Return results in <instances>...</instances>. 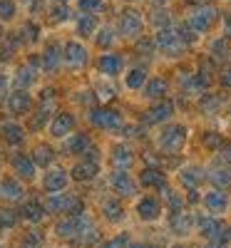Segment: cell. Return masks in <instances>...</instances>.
<instances>
[{"label":"cell","mask_w":231,"mask_h":248,"mask_svg":"<svg viewBox=\"0 0 231 248\" xmlns=\"http://www.w3.org/2000/svg\"><path fill=\"white\" fill-rule=\"evenodd\" d=\"M184 141H186V129L179 127V124H174V127L164 129V134L159 137V147L164 152H169V154H177L184 147Z\"/></svg>","instance_id":"1"},{"label":"cell","mask_w":231,"mask_h":248,"mask_svg":"<svg viewBox=\"0 0 231 248\" xmlns=\"http://www.w3.org/2000/svg\"><path fill=\"white\" fill-rule=\"evenodd\" d=\"M157 47L162 50V52H166V55H179L182 52V47H184V40H182V35H177V32H172V30H159V35H157Z\"/></svg>","instance_id":"2"},{"label":"cell","mask_w":231,"mask_h":248,"mask_svg":"<svg viewBox=\"0 0 231 248\" xmlns=\"http://www.w3.org/2000/svg\"><path fill=\"white\" fill-rule=\"evenodd\" d=\"M214 20H216L214 8H199V10H194L192 15H189V28H192L194 32H204V30L212 28Z\"/></svg>","instance_id":"3"},{"label":"cell","mask_w":231,"mask_h":248,"mask_svg":"<svg viewBox=\"0 0 231 248\" xmlns=\"http://www.w3.org/2000/svg\"><path fill=\"white\" fill-rule=\"evenodd\" d=\"M90 122L97 124V127H102V129H117L122 124V117L117 112H112V109H92Z\"/></svg>","instance_id":"4"},{"label":"cell","mask_w":231,"mask_h":248,"mask_svg":"<svg viewBox=\"0 0 231 248\" xmlns=\"http://www.w3.org/2000/svg\"><path fill=\"white\" fill-rule=\"evenodd\" d=\"M119 30H122V35H127V37L139 35V30H142V15L134 13V10H127L122 15V20H119Z\"/></svg>","instance_id":"5"},{"label":"cell","mask_w":231,"mask_h":248,"mask_svg":"<svg viewBox=\"0 0 231 248\" xmlns=\"http://www.w3.org/2000/svg\"><path fill=\"white\" fill-rule=\"evenodd\" d=\"M204 206L212 214H224L226 209H229V199H226V194L221 191V189H214V191H209L206 196H204Z\"/></svg>","instance_id":"6"},{"label":"cell","mask_w":231,"mask_h":248,"mask_svg":"<svg viewBox=\"0 0 231 248\" xmlns=\"http://www.w3.org/2000/svg\"><path fill=\"white\" fill-rule=\"evenodd\" d=\"M137 214H139V218H144V221H154V218L162 214V206H159L157 199L147 196V199H142V201L137 203Z\"/></svg>","instance_id":"7"},{"label":"cell","mask_w":231,"mask_h":248,"mask_svg":"<svg viewBox=\"0 0 231 248\" xmlns=\"http://www.w3.org/2000/svg\"><path fill=\"white\" fill-rule=\"evenodd\" d=\"M50 211H57V214H70V211H75V209H80V201L77 199H67V196H62V194H52L50 196Z\"/></svg>","instance_id":"8"},{"label":"cell","mask_w":231,"mask_h":248,"mask_svg":"<svg viewBox=\"0 0 231 248\" xmlns=\"http://www.w3.org/2000/svg\"><path fill=\"white\" fill-rule=\"evenodd\" d=\"M97 70H99L102 75H107V77L117 75V72L122 70V57H119V55H102V57L97 60Z\"/></svg>","instance_id":"9"},{"label":"cell","mask_w":231,"mask_h":248,"mask_svg":"<svg viewBox=\"0 0 231 248\" xmlns=\"http://www.w3.org/2000/svg\"><path fill=\"white\" fill-rule=\"evenodd\" d=\"M199 229H201V233L209 238V241H221L224 236H221V223L214 218V216H206V218H201L199 221Z\"/></svg>","instance_id":"10"},{"label":"cell","mask_w":231,"mask_h":248,"mask_svg":"<svg viewBox=\"0 0 231 248\" xmlns=\"http://www.w3.org/2000/svg\"><path fill=\"white\" fill-rule=\"evenodd\" d=\"M112 186L117 189V194H124V196H134V191H137L134 181L130 179V174H124V171L112 174Z\"/></svg>","instance_id":"11"},{"label":"cell","mask_w":231,"mask_h":248,"mask_svg":"<svg viewBox=\"0 0 231 248\" xmlns=\"http://www.w3.org/2000/svg\"><path fill=\"white\" fill-rule=\"evenodd\" d=\"M172 112H174L172 102H162V105H157L154 109H149V112H147L144 122H147V124H157V122H164V119H169V117H172Z\"/></svg>","instance_id":"12"},{"label":"cell","mask_w":231,"mask_h":248,"mask_svg":"<svg viewBox=\"0 0 231 248\" xmlns=\"http://www.w3.org/2000/svg\"><path fill=\"white\" fill-rule=\"evenodd\" d=\"M65 60H67V65L70 67H77V65H85V60H87V52H85V47L82 45H77V43H67V47H65Z\"/></svg>","instance_id":"13"},{"label":"cell","mask_w":231,"mask_h":248,"mask_svg":"<svg viewBox=\"0 0 231 248\" xmlns=\"http://www.w3.org/2000/svg\"><path fill=\"white\" fill-rule=\"evenodd\" d=\"M97 169H99V161H95V159H85V161L75 164L72 176H75V179H90V176L97 174Z\"/></svg>","instance_id":"14"},{"label":"cell","mask_w":231,"mask_h":248,"mask_svg":"<svg viewBox=\"0 0 231 248\" xmlns=\"http://www.w3.org/2000/svg\"><path fill=\"white\" fill-rule=\"evenodd\" d=\"M65 186H67V176H65V171H62V169L50 171V174L45 176V189H48V191H52V194L62 191Z\"/></svg>","instance_id":"15"},{"label":"cell","mask_w":231,"mask_h":248,"mask_svg":"<svg viewBox=\"0 0 231 248\" xmlns=\"http://www.w3.org/2000/svg\"><path fill=\"white\" fill-rule=\"evenodd\" d=\"M72 124H75L72 114H57L55 122H52V134L55 137H67L72 132Z\"/></svg>","instance_id":"16"},{"label":"cell","mask_w":231,"mask_h":248,"mask_svg":"<svg viewBox=\"0 0 231 248\" xmlns=\"http://www.w3.org/2000/svg\"><path fill=\"white\" fill-rule=\"evenodd\" d=\"M8 107H10V112H15V114H25V112L30 109V97H28L25 92H15V94H10V99H8Z\"/></svg>","instance_id":"17"},{"label":"cell","mask_w":231,"mask_h":248,"mask_svg":"<svg viewBox=\"0 0 231 248\" xmlns=\"http://www.w3.org/2000/svg\"><path fill=\"white\" fill-rule=\"evenodd\" d=\"M139 181L144 184V186H159V189H164V174L162 171H157V169H144L142 171V176H139Z\"/></svg>","instance_id":"18"},{"label":"cell","mask_w":231,"mask_h":248,"mask_svg":"<svg viewBox=\"0 0 231 248\" xmlns=\"http://www.w3.org/2000/svg\"><path fill=\"white\" fill-rule=\"evenodd\" d=\"M144 94L149 97V99H159V97H164V94H166V79H162V77H154V79L149 82V85H147Z\"/></svg>","instance_id":"19"},{"label":"cell","mask_w":231,"mask_h":248,"mask_svg":"<svg viewBox=\"0 0 231 248\" xmlns=\"http://www.w3.org/2000/svg\"><path fill=\"white\" fill-rule=\"evenodd\" d=\"M0 196L10 199V201H17L20 196H23V186L15 184V181H3L0 184Z\"/></svg>","instance_id":"20"},{"label":"cell","mask_w":231,"mask_h":248,"mask_svg":"<svg viewBox=\"0 0 231 248\" xmlns=\"http://www.w3.org/2000/svg\"><path fill=\"white\" fill-rule=\"evenodd\" d=\"M0 132H3V137H5L10 144H15V141L23 139V129H20L15 122H3V124H0Z\"/></svg>","instance_id":"21"},{"label":"cell","mask_w":231,"mask_h":248,"mask_svg":"<svg viewBox=\"0 0 231 248\" xmlns=\"http://www.w3.org/2000/svg\"><path fill=\"white\" fill-rule=\"evenodd\" d=\"M132 152L127 149V147H117L115 149V154H112V161H115V167H119V169H127L130 164H132Z\"/></svg>","instance_id":"22"},{"label":"cell","mask_w":231,"mask_h":248,"mask_svg":"<svg viewBox=\"0 0 231 248\" xmlns=\"http://www.w3.org/2000/svg\"><path fill=\"white\" fill-rule=\"evenodd\" d=\"M57 62H60V47H57V45H50V47L45 50V55H43V67H45L48 72H52V70L57 67Z\"/></svg>","instance_id":"23"},{"label":"cell","mask_w":231,"mask_h":248,"mask_svg":"<svg viewBox=\"0 0 231 248\" xmlns=\"http://www.w3.org/2000/svg\"><path fill=\"white\" fill-rule=\"evenodd\" d=\"M13 169H15L20 176H33V171H35L33 161L25 159V156H15V159H13Z\"/></svg>","instance_id":"24"},{"label":"cell","mask_w":231,"mask_h":248,"mask_svg":"<svg viewBox=\"0 0 231 248\" xmlns=\"http://www.w3.org/2000/svg\"><path fill=\"white\" fill-rule=\"evenodd\" d=\"M92 30H95V15H90V13L80 15L77 17V32L80 35H92Z\"/></svg>","instance_id":"25"},{"label":"cell","mask_w":231,"mask_h":248,"mask_svg":"<svg viewBox=\"0 0 231 248\" xmlns=\"http://www.w3.org/2000/svg\"><path fill=\"white\" fill-rule=\"evenodd\" d=\"M35 164H37V167H48V164L52 161V149L50 147H45V144H40V147L35 149Z\"/></svg>","instance_id":"26"},{"label":"cell","mask_w":231,"mask_h":248,"mask_svg":"<svg viewBox=\"0 0 231 248\" xmlns=\"http://www.w3.org/2000/svg\"><path fill=\"white\" fill-rule=\"evenodd\" d=\"M144 70L142 67H137V70H132L130 75H127V87L130 90H139V87H144Z\"/></svg>","instance_id":"27"},{"label":"cell","mask_w":231,"mask_h":248,"mask_svg":"<svg viewBox=\"0 0 231 248\" xmlns=\"http://www.w3.org/2000/svg\"><path fill=\"white\" fill-rule=\"evenodd\" d=\"M172 226H174V231H177V233H186V231H189V226H192V218H189L186 214H174Z\"/></svg>","instance_id":"28"},{"label":"cell","mask_w":231,"mask_h":248,"mask_svg":"<svg viewBox=\"0 0 231 248\" xmlns=\"http://www.w3.org/2000/svg\"><path fill=\"white\" fill-rule=\"evenodd\" d=\"M201 179H204V174H201L199 169H184V171H182V181H184L186 186H192V189H194Z\"/></svg>","instance_id":"29"},{"label":"cell","mask_w":231,"mask_h":248,"mask_svg":"<svg viewBox=\"0 0 231 248\" xmlns=\"http://www.w3.org/2000/svg\"><path fill=\"white\" fill-rule=\"evenodd\" d=\"M87 147H90V141H87L85 134H77V137H72V141H70V152H77V154H82Z\"/></svg>","instance_id":"30"},{"label":"cell","mask_w":231,"mask_h":248,"mask_svg":"<svg viewBox=\"0 0 231 248\" xmlns=\"http://www.w3.org/2000/svg\"><path fill=\"white\" fill-rule=\"evenodd\" d=\"M30 82H33V70H30V67H23V70L15 75V85H17V87H28Z\"/></svg>","instance_id":"31"},{"label":"cell","mask_w":231,"mask_h":248,"mask_svg":"<svg viewBox=\"0 0 231 248\" xmlns=\"http://www.w3.org/2000/svg\"><path fill=\"white\" fill-rule=\"evenodd\" d=\"M209 179H212L214 184H219V186H229V184H231V174H229V171H224V169L212 171V174H209Z\"/></svg>","instance_id":"32"},{"label":"cell","mask_w":231,"mask_h":248,"mask_svg":"<svg viewBox=\"0 0 231 248\" xmlns=\"http://www.w3.org/2000/svg\"><path fill=\"white\" fill-rule=\"evenodd\" d=\"M17 221V214L10 211V209H0V226H5V229H10V226H15Z\"/></svg>","instance_id":"33"},{"label":"cell","mask_w":231,"mask_h":248,"mask_svg":"<svg viewBox=\"0 0 231 248\" xmlns=\"http://www.w3.org/2000/svg\"><path fill=\"white\" fill-rule=\"evenodd\" d=\"M23 214H25V218H30V221H40V218H43V209H40L37 203H28L25 209H23Z\"/></svg>","instance_id":"34"},{"label":"cell","mask_w":231,"mask_h":248,"mask_svg":"<svg viewBox=\"0 0 231 248\" xmlns=\"http://www.w3.org/2000/svg\"><path fill=\"white\" fill-rule=\"evenodd\" d=\"M15 15V3L10 0H0V20H10Z\"/></svg>","instance_id":"35"},{"label":"cell","mask_w":231,"mask_h":248,"mask_svg":"<svg viewBox=\"0 0 231 248\" xmlns=\"http://www.w3.org/2000/svg\"><path fill=\"white\" fill-rule=\"evenodd\" d=\"M104 214H107V218H119L122 216V206L117 203V201H107V203H104Z\"/></svg>","instance_id":"36"},{"label":"cell","mask_w":231,"mask_h":248,"mask_svg":"<svg viewBox=\"0 0 231 248\" xmlns=\"http://www.w3.org/2000/svg\"><path fill=\"white\" fill-rule=\"evenodd\" d=\"M77 5L82 13H97L99 5H102V0H77Z\"/></svg>","instance_id":"37"},{"label":"cell","mask_w":231,"mask_h":248,"mask_svg":"<svg viewBox=\"0 0 231 248\" xmlns=\"http://www.w3.org/2000/svg\"><path fill=\"white\" fill-rule=\"evenodd\" d=\"M214 57H229V47H226V43H224V40H216V43H214Z\"/></svg>","instance_id":"38"},{"label":"cell","mask_w":231,"mask_h":248,"mask_svg":"<svg viewBox=\"0 0 231 248\" xmlns=\"http://www.w3.org/2000/svg\"><path fill=\"white\" fill-rule=\"evenodd\" d=\"M97 43H99L102 47H104V45H110V43H112V30H110V28H104V30L99 32V37H97Z\"/></svg>","instance_id":"39"},{"label":"cell","mask_w":231,"mask_h":248,"mask_svg":"<svg viewBox=\"0 0 231 248\" xmlns=\"http://www.w3.org/2000/svg\"><path fill=\"white\" fill-rule=\"evenodd\" d=\"M204 144H206L209 149H214V147H219V144H221V139H219V134L212 132V134H206V137H204Z\"/></svg>","instance_id":"40"},{"label":"cell","mask_w":231,"mask_h":248,"mask_svg":"<svg viewBox=\"0 0 231 248\" xmlns=\"http://www.w3.org/2000/svg\"><path fill=\"white\" fill-rule=\"evenodd\" d=\"M152 23H154V25H159V28H162V25L166 28V25H169V17H166V13H154Z\"/></svg>","instance_id":"41"},{"label":"cell","mask_w":231,"mask_h":248,"mask_svg":"<svg viewBox=\"0 0 231 248\" xmlns=\"http://www.w3.org/2000/svg\"><path fill=\"white\" fill-rule=\"evenodd\" d=\"M124 243H127V238H124V236H119V238H112L110 243H104L102 248H124Z\"/></svg>","instance_id":"42"},{"label":"cell","mask_w":231,"mask_h":248,"mask_svg":"<svg viewBox=\"0 0 231 248\" xmlns=\"http://www.w3.org/2000/svg\"><path fill=\"white\" fill-rule=\"evenodd\" d=\"M23 248H40V238H37L35 233H33V236H28V238H25V246H23Z\"/></svg>","instance_id":"43"},{"label":"cell","mask_w":231,"mask_h":248,"mask_svg":"<svg viewBox=\"0 0 231 248\" xmlns=\"http://www.w3.org/2000/svg\"><path fill=\"white\" fill-rule=\"evenodd\" d=\"M55 20H60V23H62V20H65L67 17V8L65 5H60V8H55V15H52Z\"/></svg>","instance_id":"44"},{"label":"cell","mask_w":231,"mask_h":248,"mask_svg":"<svg viewBox=\"0 0 231 248\" xmlns=\"http://www.w3.org/2000/svg\"><path fill=\"white\" fill-rule=\"evenodd\" d=\"M166 199H169V203H172V209H179V206H182V199H179V196H174L172 191H166Z\"/></svg>","instance_id":"45"},{"label":"cell","mask_w":231,"mask_h":248,"mask_svg":"<svg viewBox=\"0 0 231 248\" xmlns=\"http://www.w3.org/2000/svg\"><path fill=\"white\" fill-rule=\"evenodd\" d=\"M219 79H221V85H224V87H231V70H224Z\"/></svg>","instance_id":"46"},{"label":"cell","mask_w":231,"mask_h":248,"mask_svg":"<svg viewBox=\"0 0 231 248\" xmlns=\"http://www.w3.org/2000/svg\"><path fill=\"white\" fill-rule=\"evenodd\" d=\"M219 102H221V99H206V102H201V107H204V109H216Z\"/></svg>","instance_id":"47"},{"label":"cell","mask_w":231,"mask_h":248,"mask_svg":"<svg viewBox=\"0 0 231 248\" xmlns=\"http://www.w3.org/2000/svg\"><path fill=\"white\" fill-rule=\"evenodd\" d=\"M224 156H226V161H231V144H229V147L224 149Z\"/></svg>","instance_id":"48"},{"label":"cell","mask_w":231,"mask_h":248,"mask_svg":"<svg viewBox=\"0 0 231 248\" xmlns=\"http://www.w3.org/2000/svg\"><path fill=\"white\" fill-rule=\"evenodd\" d=\"M134 248H149V246H134Z\"/></svg>","instance_id":"49"},{"label":"cell","mask_w":231,"mask_h":248,"mask_svg":"<svg viewBox=\"0 0 231 248\" xmlns=\"http://www.w3.org/2000/svg\"><path fill=\"white\" fill-rule=\"evenodd\" d=\"M154 3H164V0H154Z\"/></svg>","instance_id":"50"},{"label":"cell","mask_w":231,"mask_h":248,"mask_svg":"<svg viewBox=\"0 0 231 248\" xmlns=\"http://www.w3.org/2000/svg\"><path fill=\"white\" fill-rule=\"evenodd\" d=\"M229 236H231V229H229Z\"/></svg>","instance_id":"51"}]
</instances>
